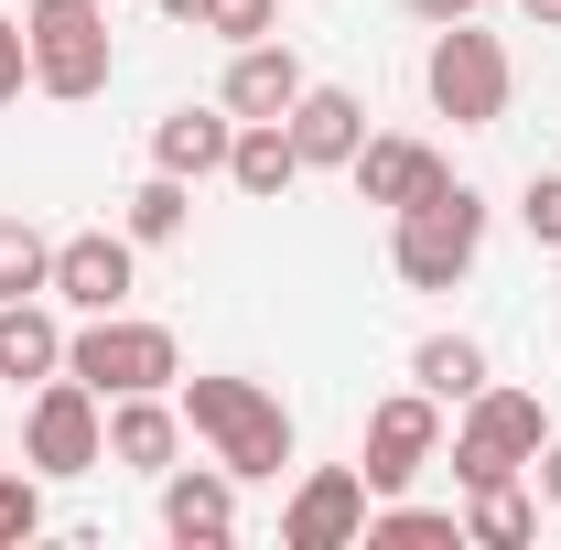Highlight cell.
<instances>
[{
    "label": "cell",
    "mask_w": 561,
    "mask_h": 550,
    "mask_svg": "<svg viewBox=\"0 0 561 550\" xmlns=\"http://www.w3.org/2000/svg\"><path fill=\"white\" fill-rule=\"evenodd\" d=\"M173 400H184V432H195L238 485H260V475L291 465V411H280V389L206 367V378H173Z\"/></svg>",
    "instance_id": "6da1fadb"
},
{
    "label": "cell",
    "mask_w": 561,
    "mask_h": 550,
    "mask_svg": "<svg viewBox=\"0 0 561 550\" xmlns=\"http://www.w3.org/2000/svg\"><path fill=\"white\" fill-rule=\"evenodd\" d=\"M66 378H87L98 400H130V389H173L184 378V345L151 313H76L66 324Z\"/></svg>",
    "instance_id": "7a4b0ae2"
},
{
    "label": "cell",
    "mask_w": 561,
    "mask_h": 550,
    "mask_svg": "<svg viewBox=\"0 0 561 550\" xmlns=\"http://www.w3.org/2000/svg\"><path fill=\"white\" fill-rule=\"evenodd\" d=\"M421 98H432L454 130H496V119H507V98H518V66H507V44L476 33V11H465V22H432Z\"/></svg>",
    "instance_id": "3957f363"
},
{
    "label": "cell",
    "mask_w": 561,
    "mask_h": 550,
    "mask_svg": "<svg viewBox=\"0 0 561 550\" xmlns=\"http://www.w3.org/2000/svg\"><path fill=\"white\" fill-rule=\"evenodd\" d=\"M476 260H486V195L476 184H443L432 206L389 216V271L411 291H454V280H476Z\"/></svg>",
    "instance_id": "277c9868"
},
{
    "label": "cell",
    "mask_w": 561,
    "mask_h": 550,
    "mask_svg": "<svg viewBox=\"0 0 561 550\" xmlns=\"http://www.w3.org/2000/svg\"><path fill=\"white\" fill-rule=\"evenodd\" d=\"M22 44H33V87L44 98H98L119 76V44H108V0H22Z\"/></svg>",
    "instance_id": "5b68a950"
},
{
    "label": "cell",
    "mask_w": 561,
    "mask_h": 550,
    "mask_svg": "<svg viewBox=\"0 0 561 550\" xmlns=\"http://www.w3.org/2000/svg\"><path fill=\"white\" fill-rule=\"evenodd\" d=\"M540 443H551V421H540V400L529 389H476L465 400V421H454V485L465 496H486V485H518L529 465H540Z\"/></svg>",
    "instance_id": "8992f818"
},
{
    "label": "cell",
    "mask_w": 561,
    "mask_h": 550,
    "mask_svg": "<svg viewBox=\"0 0 561 550\" xmlns=\"http://www.w3.org/2000/svg\"><path fill=\"white\" fill-rule=\"evenodd\" d=\"M22 465L44 485H76L108 465V400L87 389V378H44L33 400H22Z\"/></svg>",
    "instance_id": "52a82bcc"
},
{
    "label": "cell",
    "mask_w": 561,
    "mask_h": 550,
    "mask_svg": "<svg viewBox=\"0 0 561 550\" xmlns=\"http://www.w3.org/2000/svg\"><path fill=\"white\" fill-rule=\"evenodd\" d=\"M421 465H443V400H432V389H389V400L367 411L356 475H367V496H411Z\"/></svg>",
    "instance_id": "ba28073f"
},
{
    "label": "cell",
    "mask_w": 561,
    "mask_h": 550,
    "mask_svg": "<svg viewBox=\"0 0 561 550\" xmlns=\"http://www.w3.org/2000/svg\"><path fill=\"white\" fill-rule=\"evenodd\" d=\"M66 313H130L140 291V238L130 227H87V238H55V280H44Z\"/></svg>",
    "instance_id": "9c48e42d"
},
{
    "label": "cell",
    "mask_w": 561,
    "mask_h": 550,
    "mask_svg": "<svg viewBox=\"0 0 561 550\" xmlns=\"http://www.w3.org/2000/svg\"><path fill=\"white\" fill-rule=\"evenodd\" d=\"M367 475L356 465H313V475L291 485V507H280V550H356L367 540Z\"/></svg>",
    "instance_id": "30bf717a"
},
{
    "label": "cell",
    "mask_w": 561,
    "mask_h": 550,
    "mask_svg": "<svg viewBox=\"0 0 561 550\" xmlns=\"http://www.w3.org/2000/svg\"><path fill=\"white\" fill-rule=\"evenodd\" d=\"M346 184H356V206L411 216V206H432V195L454 184V162H443L432 140H411V130H367V151L346 162Z\"/></svg>",
    "instance_id": "8fae6325"
},
{
    "label": "cell",
    "mask_w": 561,
    "mask_h": 550,
    "mask_svg": "<svg viewBox=\"0 0 561 550\" xmlns=\"http://www.w3.org/2000/svg\"><path fill=\"white\" fill-rule=\"evenodd\" d=\"M184 443H195V432H184V400H173V389H130V400H108V465H130V475H173V465H184Z\"/></svg>",
    "instance_id": "7c38bea8"
},
{
    "label": "cell",
    "mask_w": 561,
    "mask_h": 550,
    "mask_svg": "<svg viewBox=\"0 0 561 550\" xmlns=\"http://www.w3.org/2000/svg\"><path fill=\"white\" fill-rule=\"evenodd\" d=\"M162 540H184V550H227L238 540V475H227L216 454L162 475Z\"/></svg>",
    "instance_id": "4fadbf2b"
},
{
    "label": "cell",
    "mask_w": 561,
    "mask_h": 550,
    "mask_svg": "<svg viewBox=\"0 0 561 550\" xmlns=\"http://www.w3.org/2000/svg\"><path fill=\"white\" fill-rule=\"evenodd\" d=\"M280 130L302 151V173H346L356 151H367V98H356V87H302Z\"/></svg>",
    "instance_id": "5bb4252c"
},
{
    "label": "cell",
    "mask_w": 561,
    "mask_h": 550,
    "mask_svg": "<svg viewBox=\"0 0 561 550\" xmlns=\"http://www.w3.org/2000/svg\"><path fill=\"white\" fill-rule=\"evenodd\" d=\"M44 378H66V313H55V291L0 302V389H44Z\"/></svg>",
    "instance_id": "9a60e30c"
},
{
    "label": "cell",
    "mask_w": 561,
    "mask_h": 550,
    "mask_svg": "<svg viewBox=\"0 0 561 550\" xmlns=\"http://www.w3.org/2000/svg\"><path fill=\"white\" fill-rule=\"evenodd\" d=\"M227 140H238L227 98H216V108H162V119H151V173L206 184V173H227Z\"/></svg>",
    "instance_id": "2e32d148"
},
{
    "label": "cell",
    "mask_w": 561,
    "mask_h": 550,
    "mask_svg": "<svg viewBox=\"0 0 561 550\" xmlns=\"http://www.w3.org/2000/svg\"><path fill=\"white\" fill-rule=\"evenodd\" d=\"M313 76H302V55L291 44H238V66H227V119H291V98H302Z\"/></svg>",
    "instance_id": "e0dca14e"
},
{
    "label": "cell",
    "mask_w": 561,
    "mask_h": 550,
    "mask_svg": "<svg viewBox=\"0 0 561 550\" xmlns=\"http://www.w3.org/2000/svg\"><path fill=\"white\" fill-rule=\"evenodd\" d=\"M227 184H238L249 206H280V195L302 184V151H291V130H280V119H238V140H227Z\"/></svg>",
    "instance_id": "ac0fdd59"
},
{
    "label": "cell",
    "mask_w": 561,
    "mask_h": 550,
    "mask_svg": "<svg viewBox=\"0 0 561 550\" xmlns=\"http://www.w3.org/2000/svg\"><path fill=\"white\" fill-rule=\"evenodd\" d=\"M486 378H496V367H486V345H476V335H421V345H411V389L454 400V411H465Z\"/></svg>",
    "instance_id": "d6986e66"
},
{
    "label": "cell",
    "mask_w": 561,
    "mask_h": 550,
    "mask_svg": "<svg viewBox=\"0 0 561 550\" xmlns=\"http://www.w3.org/2000/svg\"><path fill=\"white\" fill-rule=\"evenodd\" d=\"M119 227H130L140 249H173V238L195 227V184H184V173H140L130 206H119Z\"/></svg>",
    "instance_id": "ffe728a7"
},
{
    "label": "cell",
    "mask_w": 561,
    "mask_h": 550,
    "mask_svg": "<svg viewBox=\"0 0 561 550\" xmlns=\"http://www.w3.org/2000/svg\"><path fill=\"white\" fill-rule=\"evenodd\" d=\"M367 550H465L454 507H411V496H378L367 507Z\"/></svg>",
    "instance_id": "44dd1931"
},
{
    "label": "cell",
    "mask_w": 561,
    "mask_h": 550,
    "mask_svg": "<svg viewBox=\"0 0 561 550\" xmlns=\"http://www.w3.org/2000/svg\"><path fill=\"white\" fill-rule=\"evenodd\" d=\"M465 540H476V550L540 540V496H529V485H486V496H465Z\"/></svg>",
    "instance_id": "7402d4cb"
},
{
    "label": "cell",
    "mask_w": 561,
    "mask_h": 550,
    "mask_svg": "<svg viewBox=\"0 0 561 550\" xmlns=\"http://www.w3.org/2000/svg\"><path fill=\"white\" fill-rule=\"evenodd\" d=\"M44 280H55V238L33 216H0V302H33Z\"/></svg>",
    "instance_id": "603a6c76"
},
{
    "label": "cell",
    "mask_w": 561,
    "mask_h": 550,
    "mask_svg": "<svg viewBox=\"0 0 561 550\" xmlns=\"http://www.w3.org/2000/svg\"><path fill=\"white\" fill-rule=\"evenodd\" d=\"M44 540V475L33 465H0V550Z\"/></svg>",
    "instance_id": "cb8c5ba5"
},
{
    "label": "cell",
    "mask_w": 561,
    "mask_h": 550,
    "mask_svg": "<svg viewBox=\"0 0 561 550\" xmlns=\"http://www.w3.org/2000/svg\"><path fill=\"white\" fill-rule=\"evenodd\" d=\"M271 22H280V0H206L195 11V33H216V44H271Z\"/></svg>",
    "instance_id": "d4e9b609"
},
{
    "label": "cell",
    "mask_w": 561,
    "mask_h": 550,
    "mask_svg": "<svg viewBox=\"0 0 561 550\" xmlns=\"http://www.w3.org/2000/svg\"><path fill=\"white\" fill-rule=\"evenodd\" d=\"M518 227H529V249L561 260V173H529V184H518Z\"/></svg>",
    "instance_id": "484cf974"
},
{
    "label": "cell",
    "mask_w": 561,
    "mask_h": 550,
    "mask_svg": "<svg viewBox=\"0 0 561 550\" xmlns=\"http://www.w3.org/2000/svg\"><path fill=\"white\" fill-rule=\"evenodd\" d=\"M33 87V44H22V22H0V108Z\"/></svg>",
    "instance_id": "4316f807"
},
{
    "label": "cell",
    "mask_w": 561,
    "mask_h": 550,
    "mask_svg": "<svg viewBox=\"0 0 561 550\" xmlns=\"http://www.w3.org/2000/svg\"><path fill=\"white\" fill-rule=\"evenodd\" d=\"M529 475H540V496H551V507H561V432H551V443H540V465H529Z\"/></svg>",
    "instance_id": "83f0119b"
},
{
    "label": "cell",
    "mask_w": 561,
    "mask_h": 550,
    "mask_svg": "<svg viewBox=\"0 0 561 550\" xmlns=\"http://www.w3.org/2000/svg\"><path fill=\"white\" fill-rule=\"evenodd\" d=\"M400 11H421V22H465L476 0H400Z\"/></svg>",
    "instance_id": "f1b7e54d"
},
{
    "label": "cell",
    "mask_w": 561,
    "mask_h": 550,
    "mask_svg": "<svg viewBox=\"0 0 561 550\" xmlns=\"http://www.w3.org/2000/svg\"><path fill=\"white\" fill-rule=\"evenodd\" d=\"M518 11H529V22H540V33H561V0H518Z\"/></svg>",
    "instance_id": "f546056e"
},
{
    "label": "cell",
    "mask_w": 561,
    "mask_h": 550,
    "mask_svg": "<svg viewBox=\"0 0 561 550\" xmlns=\"http://www.w3.org/2000/svg\"><path fill=\"white\" fill-rule=\"evenodd\" d=\"M195 11H206V0H162V22H195Z\"/></svg>",
    "instance_id": "4dcf8cb0"
}]
</instances>
